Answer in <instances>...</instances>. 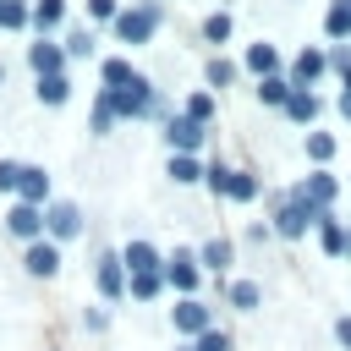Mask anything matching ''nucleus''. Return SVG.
<instances>
[{"instance_id": "obj_44", "label": "nucleus", "mask_w": 351, "mask_h": 351, "mask_svg": "<svg viewBox=\"0 0 351 351\" xmlns=\"http://www.w3.org/2000/svg\"><path fill=\"white\" fill-rule=\"evenodd\" d=\"M346 258H351V225H346Z\"/></svg>"}, {"instance_id": "obj_20", "label": "nucleus", "mask_w": 351, "mask_h": 351, "mask_svg": "<svg viewBox=\"0 0 351 351\" xmlns=\"http://www.w3.org/2000/svg\"><path fill=\"white\" fill-rule=\"evenodd\" d=\"M60 22H66V0H33V27H38V38H49Z\"/></svg>"}, {"instance_id": "obj_19", "label": "nucleus", "mask_w": 351, "mask_h": 351, "mask_svg": "<svg viewBox=\"0 0 351 351\" xmlns=\"http://www.w3.org/2000/svg\"><path fill=\"white\" fill-rule=\"evenodd\" d=\"M318 110H324V99H318L313 88H291V99H285V115H291L296 126H313V121H318Z\"/></svg>"}, {"instance_id": "obj_37", "label": "nucleus", "mask_w": 351, "mask_h": 351, "mask_svg": "<svg viewBox=\"0 0 351 351\" xmlns=\"http://www.w3.org/2000/svg\"><path fill=\"white\" fill-rule=\"evenodd\" d=\"M329 71L340 77V88H351V44H335L329 49Z\"/></svg>"}, {"instance_id": "obj_33", "label": "nucleus", "mask_w": 351, "mask_h": 351, "mask_svg": "<svg viewBox=\"0 0 351 351\" xmlns=\"http://www.w3.org/2000/svg\"><path fill=\"white\" fill-rule=\"evenodd\" d=\"M307 159L324 170V165L335 159V137H329V132H307Z\"/></svg>"}, {"instance_id": "obj_32", "label": "nucleus", "mask_w": 351, "mask_h": 351, "mask_svg": "<svg viewBox=\"0 0 351 351\" xmlns=\"http://www.w3.org/2000/svg\"><path fill=\"white\" fill-rule=\"evenodd\" d=\"M181 115L197 121V126H208V121H214V93H192V99L181 104Z\"/></svg>"}, {"instance_id": "obj_10", "label": "nucleus", "mask_w": 351, "mask_h": 351, "mask_svg": "<svg viewBox=\"0 0 351 351\" xmlns=\"http://www.w3.org/2000/svg\"><path fill=\"white\" fill-rule=\"evenodd\" d=\"M22 263H27V274H38V280H55V274H60V247H55L49 236H38V241H27Z\"/></svg>"}, {"instance_id": "obj_8", "label": "nucleus", "mask_w": 351, "mask_h": 351, "mask_svg": "<svg viewBox=\"0 0 351 351\" xmlns=\"http://www.w3.org/2000/svg\"><path fill=\"white\" fill-rule=\"evenodd\" d=\"M296 197H302V203H313L318 214H335V197H340V181H335L329 170H313V176H307V181L296 186Z\"/></svg>"}, {"instance_id": "obj_1", "label": "nucleus", "mask_w": 351, "mask_h": 351, "mask_svg": "<svg viewBox=\"0 0 351 351\" xmlns=\"http://www.w3.org/2000/svg\"><path fill=\"white\" fill-rule=\"evenodd\" d=\"M159 22H165V5H159V0H137V5H126V11L115 16V38L137 49V44H148V38L159 33Z\"/></svg>"}, {"instance_id": "obj_28", "label": "nucleus", "mask_w": 351, "mask_h": 351, "mask_svg": "<svg viewBox=\"0 0 351 351\" xmlns=\"http://www.w3.org/2000/svg\"><path fill=\"white\" fill-rule=\"evenodd\" d=\"M176 186H192V181H203V165L192 159V154H170V170H165Z\"/></svg>"}, {"instance_id": "obj_12", "label": "nucleus", "mask_w": 351, "mask_h": 351, "mask_svg": "<svg viewBox=\"0 0 351 351\" xmlns=\"http://www.w3.org/2000/svg\"><path fill=\"white\" fill-rule=\"evenodd\" d=\"M93 285H99V296H126V263H121V252H104L99 258V269H93Z\"/></svg>"}, {"instance_id": "obj_34", "label": "nucleus", "mask_w": 351, "mask_h": 351, "mask_svg": "<svg viewBox=\"0 0 351 351\" xmlns=\"http://www.w3.org/2000/svg\"><path fill=\"white\" fill-rule=\"evenodd\" d=\"M88 126H93L99 137L115 126V104H110V93H104V88H99V99H93V121H88Z\"/></svg>"}, {"instance_id": "obj_6", "label": "nucleus", "mask_w": 351, "mask_h": 351, "mask_svg": "<svg viewBox=\"0 0 351 351\" xmlns=\"http://www.w3.org/2000/svg\"><path fill=\"white\" fill-rule=\"evenodd\" d=\"M44 236L60 247V241H71V236H82V208L77 203H49L44 208Z\"/></svg>"}, {"instance_id": "obj_30", "label": "nucleus", "mask_w": 351, "mask_h": 351, "mask_svg": "<svg viewBox=\"0 0 351 351\" xmlns=\"http://www.w3.org/2000/svg\"><path fill=\"white\" fill-rule=\"evenodd\" d=\"M236 71H241L236 60H225V55H214V60L203 66V82H208V88H230V82H236Z\"/></svg>"}, {"instance_id": "obj_38", "label": "nucleus", "mask_w": 351, "mask_h": 351, "mask_svg": "<svg viewBox=\"0 0 351 351\" xmlns=\"http://www.w3.org/2000/svg\"><path fill=\"white\" fill-rule=\"evenodd\" d=\"M22 186V159H0V192H16Z\"/></svg>"}, {"instance_id": "obj_22", "label": "nucleus", "mask_w": 351, "mask_h": 351, "mask_svg": "<svg viewBox=\"0 0 351 351\" xmlns=\"http://www.w3.org/2000/svg\"><path fill=\"white\" fill-rule=\"evenodd\" d=\"M324 33L335 44H351V0H329V16H324Z\"/></svg>"}, {"instance_id": "obj_4", "label": "nucleus", "mask_w": 351, "mask_h": 351, "mask_svg": "<svg viewBox=\"0 0 351 351\" xmlns=\"http://www.w3.org/2000/svg\"><path fill=\"white\" fill-rule=\"evenodd\" d=\"M170 324H176V335H208L214 329V307L203 302V296H181L176 307H170Z\"/></svg>"}, {"instance_id": "obj_42", "label": "nucleus", "mask_w": 351, "mask_h": 351, "mask_svg": "<svg viewBox=\"0 0 351 351\" xmlns=\"http://www.w3.org/2000/svg\"><path fill=\"white\" fill-rule=\"evenodd\" d=\"M335 340L351 351V313H346V318H335Z\"/></svg>"}, {"instance_id": "obj_13", "label": "nucleus", "mask_w": 351, "mask_h": 351, "mask_svg": "<svg viewBox=\"0 0 351 351\" xmlns=\"http://www.w3.org/2000/svg\"><path fill=\"white\" fill-rule=\"evenodd\" d=\"M27 66H33L38 77H60V71H66V49H60L55 38H38V44H27Z\"/></svg>"}, {"instance_id": "obj_29", "label": "nucleus", "mask_w": 351, "mask_h": 351, "mask_svg": "<svg viewBox=\"0 0 351 351\" xmlns=\"http://www.w3.org/2000/svg\"><path fill=\"white\" fill-rule=\"evenodd\" d=\"M258 192H263V181H258L252 170H230V192H225L230 203H252Z\"/></svg>"}, {"instance_id": "obj_27", "label": "nucleus", "mask_w": 351, "mask_h": 351, "mask_svg": "<svg viewBox=\"0 0 351 351\" xmlns=\"http://www.w3.org/2000/svg\"><path fill=\"white\" fill-rule=\"evenodd\" d=\"M285 99H291V82L285 77H263L258 82V104L263 110H285Z\"/></svg>"}, {"instance_id": "obj_43", "label": "nucleus", "mask_w": 351, "mask_h": 351, "mask_svg": "<svg viewBox=\"0 0 351 351\" xmlns=\"http://www.w3.org/2000/svg\"><path fill=\"white\" fill-rule=\"evenodd\" d=\"M340 115L351 121V88H340Z\"/></svg>"}, {"instance_id": "obj_7", "label": "nucleus", "mask_w": 351, "mask_h": 351, "mask_svg": "<svg viewBox=\"0 0 351 351\" xmlns=\"http://www.w3.org/2000/svg\"><path fill=\"white\" fill-rule=\"evenodd\" d=\"M203 137H208V126H197V121H186L181 110L165 121V143H170V154H197L203 148Z\"/></svg>"}, {"instance_id": "obj_17", "label": "nucleus", "mask_w": 351, "mask_h": 351, "mask_svg": "<svg viewBox=\"0 0 351 351\" xmlns=\"http://www.w3.org/2000/svg\"><path fill=\"white\" fill-rule=\"evenodd\" d=\"M230 258H236V241H230V236H214V241L197 247V269H208V274H225Z\"/></svg>"}, {"instance_id": "obj_9", "label": "nucleus", "mask_w": 351, "mask_h": 351, "mask_svg": "<svg viewBox=\"0 0 351 351\" xmlns=\"http://www.w3.org/2000/svg\"><path fill=\"white\" fill-rule=\"evenodd\" d=\"M197 280H203V269H197V252H176V258H165V285H170V291H181V296H197Z\"/></svg>"}, {"instance_id": "obj_26", "label": "nucleus", "mask_w": 351, "mask_h": 351, "mask_svg": "<svg viewBox=\"0 0 351 351\" xmlns=\"http://www.w3.org/2000/svg\"><path fill=\"white\" fill-rule=\"evenodd\" d=\"M33 93H38V104H66V99H71V77H66V71H60V77H38Z\"/></svg>"}, {"instance_id": "obj_45", "label": "nucleus", "mask_w": 351, "mask_h": 351, "mask_svg": "<svg viewBox=\"0 0 351 351\" xmlns=\"http://www.w3.org/2000/svg\"><path fill=\"white\" fill-rule=\"evenodd\" d=\"M0 88H5V60H0Z\"/></svg>"}, {"instance_id": "obj_36", "label": "nucleus", "mask_w": 351, "mask_h": 351, "mask_svg": "<svg viewBox=\"0 0 351 351\" xmlns=\"http://www.w3.org/2000/svg\"><path fill=\"white\" fill-rule=\"evenodd\" d=\"M203 38H208V44H225V38H230V11L203 16Z\"/></svg>"}, {"instance_id": "obj_39", "label": "nucleus", "mask_w": 351, "mask_h": 351, "mask_svg": "<svg viewBox=\"0 0 351 351\" xmlns=\"http://www.w3.org/2000/svg\"><path fill=\"white\" fill-rule=\"evenodd\" d=\"M192 351H230V335H225V329H208V335L192 340Z\"/></svg>"}, {"instance_id": "obj_25", "label": "nucleus", "mask_w": 351, "mask_h": 351, "mask_svg": "<svg viewBox=\"0 0 351 351\" xmlns=\"http://www.w3.org/2000/svg\"><path fill=\"white\" fill-rule=\"evenodd\" d=\"M126 291H132L137 302H154V296L165 291V269H148V274H126Z\"/></svg>"}, {"instance_id": "obj_18", "label": "nucleus", "mask_w": 351, "mask_h": 351, "mask_svg": "<svg viewBox=\"0 0 351 351\" xmlns=\"http://www.w3.org/2000/svg\"><path fill=\"white\" fill-rule=\"evenodd\" d=\"M99 77H104V93H121V88H132V82H137L143 71H137V66H132L126 55H110V60L99 66Z\"/></svg>"}, {"instance_id": "obj_21", "label": "nucleus", "mask_w": 351, "mask_h": 351, "mask_svg": "<svg viewBox=\"0 0 351 351\" xmlns=\"http://www.w3.org/2000/svg\"><path fill=\"white\" fill-rule=\"evenodd\" d=\"M33 27V0H0V33Z\"/></svg>"}, {"instance_id": "obj_31", "label": "nucleus", "mask_w": 351, "mask_h": 351, "mask_svg": "<svg viewBox=\"0 0 351 351\" xmlns=\"http://www.w3.org/2000/svg\"><path fill=\"white\" fill-rule=\"evenodd\" d=\"M60 49H66V60H88L93 55V27H71Z\"/></svg>"}, {"instance_id": "obj_14", "label": "nucleus", "mask_w": 351, "mask_h": 351, "mask_svg": "<svg viewBox=\"0 0 351 351\" xmlns=\"http://www.w3.org/2000/svg\"><path fill=\"white\" fill-rule=\"evenodd\" d=\"M241 66H247L258 82H263V77H285V60H280V49H274V44H263V38H258V44H247V60H241Z\"/></svg>"}, {"instance_id": "obj_24", "label": "nucleus", "mask_w": 351, "mask_h": 351, "mask_svg": "<svg viewBox=\"0 0 351 351\" xmlns=\"http://www.w3.org/2000/svg\"><path fill=\"white\" fill-rule=\"evenodd\" d=\"M225 296H230V307H236V313H258V307H263V291H258L252 280H230V285H225Z\"/></svg>"}, {"instance_id": "obj_16", "label": "nucleus", "mask_w": 351, "mask_h": 351, "mask_svg": "<svg viewBox=\"0 0 351 351\" xmlns=\"http://www.w3.org/2000/svg\"><path fill=\"white\" fill-rule=\"evenodd\" d=\"M121 263H126V274H148V269H165L159 247H154V241H143V236L121 247Z\"/></svg>"}, {"instance_id": "obj_11", "label": "nucleus", "mask_w": 351, "mask_h": 351, "mask_svg": "<svg viewBox=\"0 0 351 351\" xmlns=\"http://www.w3.org/2000/svg\"><path fill=\"white\" fill-rule=\"evenodd\" d=\"M5 230H11L16 241H38V236H44V208H33V203H11Z\"/></svg>"}, {"instance_id": "obj_23", "label": "nucleus", "mask_w": 351, "mask_h": 351, "mask_svg": "<svg viewBox=\"0 0 351 351\" xmlns=\"http://www.w3.org/2000/svg\"><path fill=\"white\" fill-rule=\"evenodd\" d=\"M318 241H324V252H329V258H346V219L324 214V219H318Z\"/></svg>"}, {"instance_id": "obj_3", "label": "nucleus", "mask_w": 351, "mask_h": 351, "mask_svg": "<svg viewBox=\"0 0 351 351\" xmlns=\"http://www.w3.org/2000/svg\"><path fill=\"white\" fill-rule=\"evenodd\" d=\"M318 219H324V214H318L313 203H302V197L291 192V197H280V203H274V225H269V230H274V236H291V241H296V236L318 230Z\"/></svg>"}, {"instance_id": "obj_15", "label": "nucleus", "mask_w": 351, "mask_h": 351, "mask_svg": "<svg viewBox=\"0 0 351 351\" xmlns=\"http://www.w3.org/2000/svg\"><path fill=\"white\" fill-rule=\"evenodd\" d=\"M16 203L49 208V170H44V165H22V186H16Z\"/></svg>"}, {"instance_id": "obj_35", "label": "nucleus", "mask_w": 351, "mask_h": 351, "mask_svg": "<svg viewBox=\"0 0 351 351\" xmlns=\"http://www.w3.org/2000/svg\"><path fill=\"white\" fill-rule=\"evenodd\" d=\"M203 186H208L214 197H225V192H230V165H225V159H214V165L203 170Z\"/></svg>"}, {"instance_id": "obj_5", "label": "nucleus", "mask_w": 351, "mask_h": 351, "mask_svg": "<svg viewBox=\"0 0 351 351\" xmlns=\"http://www.w3.org/2000/svg\"><path fill=\"white\" fill-rule=\"evenodd\" d=\"M324 71H329V49L307 44V49H302V55H296V60L285 66V82H291V88H313V82H318Z\"/></svg>"}, {"instance_id": "obj_40", "label": "nucleus", "mask_w": 351, "mask_h": 351, "mask_svg": "<svg viewBox=\"0 0 351 351\" xmlns=\"http://www.w3.org/2000/svg\"><path fill=\"white\" fill-rule=\"evenodd\" d=\"M88 16L93 22H115L121 16V0H88Z\"/></svg>"}, {"instance_id": "obj_46", "label": "nucleus", "mask_w": 351, "mask_h": 351, "mask_svg": "<svg viewBox=\"0 0 351 351\" xmlns=\"http://www.w3.org/2000/svg\"><path fill=\"white\" fill-rule=\"evenodd\" d=\"M176 351H192V346H176Z\"/></svg>"}, {"instance_id": "obj_2", "label": "nucleus", "mask_w": 351, "mask_h": 351, "mask_svg": "<svg viewBox=\"0 0 351 351\" xmlns=\"http://www.w3.org/2000/svg\"><path fill=\"white\" fill-rule=\"evenodd\" d=\"M110 104H115V121H154V115H165V99H159V88L148 77H137L121 93H110Z\"/></svg>"}, {"instance_id": "obj_41", "label": "nucleus", "mask_w": 351, "mask_h": 351, "mask_svg": "<svg viewBox=\"0 0 351 351\" xmlns=\"http://www.w3.org/2000/svg\"><path fill=\"white\" fill-rule=\"evenodd\" d=\"M104 324H110V318H104V313H99V307H88V313H82V329H93V335H99V329H104Z\"/></svg>"}]
</instances>
